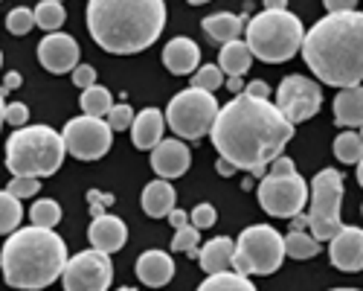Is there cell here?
<instances>
[{
  "instance_id": "obj_1",
  "label": "cell",
  "mask_w": 363,
  "mask_h": 291,
  "mask_svg": "<svg viewBox=\"0 0 363 291\" xmlns=\"http://www.w3.org/2000/svg\"><path fill=\"white\" fill-rule=\"evenodd\" d=\"M209 137L221 160L262 178L264 169L282 158L285 146L294 137V126L270 99H253L241 94L218 111Z\"/></svg>"
},
{
  "instance_id": "obj_2",
  "label": "cell",
  "mask_w": 363,
  "mask_h": 291,
  "mask_svg": "<svg viewBox=\"0 0 363 291\" xmlns=\"http://www.w3.org/2000/svg\"><path fill=\"white\" fill-rule=\"evenodd\" d=\"M302 58L328 87H354L363 82V12L320 18L302 41Z\"/></svg>"
},
{
  "instance_id": "obj_3",
  "label": "cell",
  "mask_w": 363,
  "mask_h": 291,
  "mask_svg": "<svg viewBox=\"0 0 363 291\" xmlns=\"http://www.w3.org/2000/svg\"><path fill=\"white\" fill-rule=\"evenodd\" d=\"M166 26L163 0H94L87 4V33L105 53L134 55L155 44Z\"/></svg>"
},
{
  "instance_id": "obj_4",
  "label": "cell",
  "mask_w": 363,
  "mask_h": 291,
  "mask_svg": "<svg viewBox=\"0 0 363 291\" xmlns=\"http://www.w3.org/2000/svg\"><path fill=\"white\" fill-rule=\"evenodd\" d=\"M67 265V245L55 230L21 227L0 248V268L9 288L38 291L52 285Z\"/></svg>"
},
{
  "instance_id": "obj_5",
  "label": "cell",
  "mask_w": 363,
  "mask_h": 291,
  "mask_svg": "<svg viewBox=\"0 0 363 291\" xmlns=\"http://www.w3.org/2000/svg\"><path fill=\"white\" fill-rule=\"evenodd\" d=\"M65 140L50 126H23L6 140V169L12 178H50L65 163Z\"/></svg>"
},
{
  "instance_id": "obj_6",
  "label": "cell",
  "mask_w": 363,
  "mask_h": 291,
  "mask_svg": "<svg viewBox=\"0 0 363 291\" xmlns=\"http://www.w3.org/2000/svg\"><path fill=\"white\" fill-rule=\"evenodd\" d=\"M302 41H306L302 21L294 12H288L285 4H267L264 12L250 18L245 44L259 62L279 65V62H291L302 50Z\"/></svg>"
},
{
  "instance_id": "obj_7",
  "label": "cell",
  "mask_w": 363,
  "mask_h": 291,
  "mask_svg": "<svg viewBox=\"0 0 363 291\" xmlns=\"http://www.w3.org/2000/svg\"><path fill=\"white\" fill-rule=\"evenodd\" d=\"M285 262V239L277 227L270 224H250L238 233V242L233 251V271L241 277H267L277 274Z\"/></svg>"
},
{
  "instance_id": "obj_8",
  "label": "cell",
  "mask_w": 363,
  "mask_h": 291,
  "mask_svg": "<svg viewBox=\"0 0 363 291\" xmlns=\"http://www.w3.org/2000/svg\"><path fill=\"white\" fill-rule=\"evenodd\" d=\"M218 111L221 105L216 94H203V91H195V87H186V91L172 97L166 108V126L177 134V140H201L213 131Z\"/></svg>"
},
{
  "instance_id": "obj_9",
  "label": "cell",
  "mask_w": 363,
  "mask_h": 291,
  "mask_svg": "<svg viewBox=\"0 0 363 291\" xmlns=\"http://www.w3.org/2000/svg\"><path fill=\"white\" fill-rule=\"evenodd\" d=\"M340 201H343V175L337 169H320L311 181V210L308 227L317 242H331L340 233Z\"/></svg>"
},
{
  "instance_id": "obj_10",
  "label": "cell",
  "mask_w": 363,
  "mask_h": 291,
  "mask_svg": "<svg viewBox=\"0 0 363 291\" xmlns=\"http://www.w3.org/2000/svg\"><path fill=\"white\" fill-rule=\"evenodd\" d=\"M259 204L267 216L294 219L308 204V184L299 175H264L259 181Z\"/></svg>"
},
{
  "instance_id": "obj_11",
  "label": "cell",
  "mask_w": 363,
  "mask_h": 291,
  "mask_svg": "<svg viewBox=\"0 0 363 291\" xmlns=\"http://www.w3.org/2000/svg\"><path fill=\"white\" fill-rule=\"evenodd\" d=\"M65 152H70V158L76 160H99L108 155L111 143H113V131L105 120H94V116H73L67 120L65 131Z\"/></svg>"
},
{
  "instance_id": "obj_12",
  "label": "cell",
  "mask_w": 363,
  "mask_h": 291,
  "mask_svg": "<svg viewBox=\"0 0 363 291\" xmlns=\"http://www.w3.org/2000/svg\"><path fill=\"white\" fill-rule=\"evenodd\" d=\"M279 114L291 126L296 123H306L320 111L323 105V87L314 82V79H306L299 73H291L279 82V91H277V102Z\"/></svg>"
},
{
  "instance_id": "obj_13",
  "label": "cell",
  "mask_w": 363,
  "mask_h": 291,
  "mask_svg": "<svg viewBox=\"0 0 363 291\" xmlns=\"http://www.w3.org/2000/svg\"><path fill=\"white\" fill-rule=\"evenodd\" d=\"M111 280H113L111 256L94 248L70 256L62 271L65 291H108Z\"/></svg>"
},
{
  "instance_id": "obj_14",
  "label": "cell",
  "mask_w": 363,
  "mask_h": 291,
  "mask_svg": "<svg viewBox=\"0 0 363 291\" xmlns=\"http://www.w3.org/2000/svg\"><path fill=\"white\" fill-rule=\"evenodd\" d=\"M79 41L73 35H65V33H52V35H44L41 44H38V62L44 70L50 73H70L79 67Z\"/></svg>"
},
{
  "instance_id": "obj_15",
  "label": "cell",
  "mask_w": 363,
  "mask_h": 291,
  "mask_svg": "<svg viewBox=\"0 0 363 291\" xmlns=\"http://www.w3.org/2000/svg\"><path fill=\"white\" fill-rule=\"evenodd\" d=\"M328 259L337 271H346V274L363 271V227L343 224L337 236L331 239Z\"/></svg>"
},
{
  "instance_id": "obj_16",
  "label": "cell",
  "mask_w": 363,
  "mask_h": 291,
  "mask_svg": "<svg viewBox=\"0 0 363 291\" xmlns=\"http://www.w3.org/2000/svg\"><path fill=\"white\" fill-rule=\"evenodd\" d=\"M192 163V155L186 149L184 140L177 137H169V140H160L155 149H151V169L160 181H172V178H180V175H186Z\"/></svg>"
},
{
  "instance_id": "obj_17",
  "label": "cell",
  "mask_w": 363,
  "mask_h": 291,
  "mask_svg": "<svg viewBox=\"0 0 363 291\" xmlns=\"http://www.w3.org/2000/svg\"><path fill=\"white\" fill-rule=\"evenodd\" d=\"M87 239H90V248L94 251H102V253H116L123 251V245L128 242V227L123 219L116 216H96L87 227Z\"/></svg>"
},
{
  "instance_id": "obj_18",
  "label": "cell",
  "mask_w": 363,
  "mask_h": 291,
  "mask_svg": "<svg viewBox=\"0 0 363 291\" xmlns=\"http://www.w3.org/2000/svg\"><path fill=\"white\" fill-rule=\"evenodd\" d=\"M134 271H137L140 282H145L148 288H163V285H169L172 277H174V259H172L166 251L151 248V251L140 253Z\"/></svg>"
},
{
  "instance_id": "obj_19",
  "label": "cell",
  "mask_w": 363,
  "mask_h": 291,
  "mask_svg": "<svg viewBox=\"0 0 363 291\" xmlns=\"http://www.w3.org/2000/svg\"><path fill=\"white\" fill-rule=\"evenodd\" d=\"M163 65L172 76H189L201 65V47L192 38L177 35L163 47Z\"/></svg>"
},
{
  "instance_id": "obj_20",
  "label": "cell",
  "mask_w": 363,
  "mask_h": 291,
  "mask_svg": "<svg viewBox=\"0 0 363 291\" xmlns=\"http://www.w3.org/2000/svg\"><path fill=\"white\" fill-rule=\"evenodd\" d=\"M163 128H166L163 111L160 108H143L131 123V143L140 152H148L163 140Z\"/></svg>"
},
{
  "instance_id": "obj_21",
  "label": "cell",
  "mask_w": 363,
  "mask_h": 291,
  "mask_svg": "<svg viewBox=\"0 0 363 291\" xmlns=\"http://www.w3.org/2000/svg\"><path fill=\"white\" fill-rule=\"evenodd\" d=\"M335 123L346 131L363 128V84L346 87L335 97Z\"/></svg>"
},
{
  "instance_id": "obj_22",
  "label": "cell",
  "mask_w": 363,
  "mask_h": 291,
  "mask_svg": "<svg viewBox=\"0 0 363 291\" xmlns=\"http://www.w3.org/2000/svg\"><path fill=\"white\" fill-rule=\"evenodd\" d=\"M233 251H235V245L230 236H216L206 245H201L198 262L206 274H221V271H230V265H233Z\"/></svg>"
},
{
  "instance_id": "obj_23",
  "label": "cell",
  "mask_w": 363,
  "mask_h": 291,
  "mask_svg": "<svg viewBox=\"0 0 363 291\" xmlns=\"http://www.w3.org/2000/svg\"><path fill=\"white\" fill-rule=\"evenodd\" d=\"M174 201H177V192L169 181H151L145 190H143V210L148 219H169V213L174 210Z\"/></svg>"
},
{
  "instance_id": "obj_24",
  "label": "cell",
  "mask_w": 363,
  "mask_h": 291,
  "mask_svg": "<svg viewBox=\"0 0 363 291\" xmlns=\"http://www.w3.org/2000/svg\"><path fill=\"white\" fill-rule=\"evenodd\" d=\"M253 65V55L247 50L245 41H230L221 47V55H218V70L227 76V79H241Z\"/></svg>"
},
{
  "instance_id": "obj_25",
  "label": "cell",
  "mask_w": 363,
  "mask_h": 291,
  "mask_svg": "<svg viewBox=\"0 0 363 291\" xmlns=\"http://www.w3.org/2000/svg\"><path fill=\"white\" fill-rule=\"evenodd\" d=\"M201 26H203V33L209 38L224 47L230 41H238V33L245 29V21H241V15H233V12H218V15L203 18Z\"/></svg>"
},
{
  "instance_id": "obj_26",
  "label": "cell",
  "mask_w": 363,
  "mask_h": 291,
  "mask_svg": "<svg viewBox=\"0 0 363 291\" xmlns=\"http://www.w3.org/2000/svg\"><path fill=\"white\" fill-rule=\"evenodd\" d=\"M79 105H82L84 116H94V120H102V116H108V114H111V108H113V97H111L108 87L94 84V87H87V91H82Z\"/></svg>"
},
{
  "instance_id": "obj_27",
  "label": "cell",
  "mask_w": 363,
  "mask_h": 291,
  "mask_svg": "<svg viewBox=\"0 0 363 291\" xmlns=\"http://www.w3.org/2000/svg\"><path fill=\"white\" fill-rule=\"evenodd\" d=\"M198 291H256V285L250 282V277H241L235 271H221V274H209Z\"/></svg>"
},
{
  "instance_id": "obj_28",
  "label": "cell",
  "mask_w": 363,
  "mask_h": 291,
  "mask_svg": "<svg viewBox=\"0 0 363 291\" xmlns=\"http://www.w3.org/2000/svg\"><path fill=\"white\" fill-rule=\"evenodd\" d=\"M33 15H35V26H41L47 35H52L55 29H62V23H65V6L58 4V0H41V4L33 9Z\"/></svg>"
},
{
  "instance_id": "obj_29",
  "label": "cell",
  "mask_w": 363,
  "mask_h": 291,
  "mask_svg": "<svg viewBox=\"0 0 363 291\" xmlns=\"http://www.w3.org/2000/svg\"><path fill=\"white\" fill-rule=\"evenodd\" d=\"M285 239V256L291 259H314L320 253V242L311 233H288Z\"/></svg>"
},
{
  "instance_id": "obj_30",
  "label": "cell",
  "mask_w": 363,
  "mask_h": 291,
  "mask_svg": "<svg viewBox=\"0 0 363 291\" xmlns=\"http://www.w3.org/2000/svg\"><path fill=\"white\" fill-rule=\"evenodd\" d=\"M335 158L340 160V163H360L363 160V137L360 134H354V131H343V134H337V140H335Z\"/></svg>"
},
{
  "instance_id": "obj_31",
  "label": "cell",
  "mask_w": 363,
  "mask_h": 291,
  "mask_svg": "<svg viewBox=\"0 0 363 291\" xmlns=\"http://www.w3.org/2000/svg\"><path fill=\"white\" fill-rule=\"evenodd\" d=\"M29 221H33V227H47L52 230L58 221H62V207H58V201L52 198H38L33 204V210H29Z\"/></svg>"
},
{
  "instance_id": "obj_32",
  "label": "cell",
  "mask_w": 363,
  "mask_h": 291,
  "mask_svg": "<svg viewBox=\"0 0 363 291\" xmlns=\"http://www.w3.org/2000/svg\"><path fill=\"white\" fill-rule=\"evenodd\" d=\"M21 219H23V207H21V201L18 198H12L6 190L0 192V233H15V227L21 224Z\"/></svg>"
},
{
  "instance_id": "obj_33",
  "label": "cell",
  "mask_w": 363,
  "mask_h": 291,
  "mask_svg": "<svg viewBox=\"0 0 363 291\" xmlns=\"http://www.w3.org/2000/svg\"><path fill=\"white\" fill-rule=\"evenodd\" d=\"M192 87L203 94H216L218 87H224V73L218 70V65H203L192 73Z\"/></svg>"
},
{
  "instance_id": "obj_34",
  "label": "cell",
  "mask_w": 363,
  "mask_h": 291,
  "mask_svg": "<svg viewBox=\"0 0 363 291\" xmlns=\"http://www.w3.org/2000/svg\"><path fill=\"white\" fill-rule=\"evenodd\" d=\"M172 251L174 253H186V256H198V251H201V230H195L192 224L180 227L174 233V239H172Z\"/></svg>"
},
{
  "instance_id": "obj_35",
  "label": "cell",
  "mask_w": 363,
  "mask_h": 291,
  "mask_svg": "<svg viewBox=\"0 0 363 291\" xmlns=\"http://www.w3.org/2000/svg\"><path fill=\"white\" fill-rule=\"evenodd\" d=\"M33 26H35V15H33V9H26V6H15L6 15V29L12 35H26Z\"/></svg>"
},
{
  "instance_id": "obj_36",
  "label": "cell",
  "mask_w": 363,
  "mask_h": 291,
  "mask_svg": "<svg viewBox=\"0 0 363 291\" xmlns=\"http://www.w3.org/2000/svg\"><path fill=\"white\" fill-rule=\"evenodd\" d=\"M134 108L131 105H125V102H119V105H113L111 108V114H108V126H111V131H125V128H131V123H134Z\"/></svg>"
},
{
  "instance_id": "obj_37",
  "label": "cell",
  "mask_w": 363,
  "mask_h": 291,
  "mask_svg": "<svg viewBox=\"0 0 363 291\" xmlns=\"http://www.w3.org/2000/svg\"><path fill=\"white\" fill-rule=\"evenodd\" d=\"M38 190H41V181H38V178H12L9 187H6V192H9L12 198H18V201L38 195Z\"/></svg>"
},
{
  "instance_id": "obj_38",
  "label": "cell",
  "mask_w": 363,
  "mask_h": 291,
  "mask_svg": "<svg viewBox=\"0 0 363 291\" xmlns=\"http://www.w3.org/2000/svg\"><path fill=\"white\" fill-rule=\"evenodd\" d=\"M216 221H218V213H216L213 204H198V207L192 210V216H189V224L195 230H209Z\"/></svg>"
},
{
  "instance_id": "obj_39",
  "label": "cell",
  "mask_w": 363,
  "mask_h": 291,
  "mask_svg": "<svg viewBox=\"0 0 363 291\" xmlns=\"http://www.w3.org/2000/svg\"><path fill=\"white\" fill-rule=\"evenodd\" d=\"M26 120H29V108H26L23 102H12V105H6L4 123L15 126V128H23V126H26Z\"/></svg>"
},
{
  "instance_id": "obj_40",
  "label": "cell",
  "mask_w": 363,
  "mask_h": 291,
  "mask_svg": "<svg viewBox=\"0 0 363 291\" xmlns=\"http://www.w3.org/2000/svg\"><path fill=\"white\" fill-rule=\"evenodd\" d=\"M73 84L82 87V91L94 87V84H96V70H94V65H79V67L73 70Z\"/></svg>"
},
{
  "instance_id": "obj_41",
  "label": "cell",
  "mask_w": 363,
  "mask_h": 291,
  "mask_svg": "<svg viewBox=\"0 0 363 291\" xmlns=\"http://www.w3.org/2000/svg\"><path fill=\"white\" fill-rule=\"evenodd\" d=\"M87 201H90V216H105V207H108V204H113V198L111 195H102L99 190H90L87 192Z\"/></svg>"
},
{
  "instance_id": "obj_42",
  "label": "cell",
  "mask_w": 363,
  "mask_h": 291,
  "mask_svg": "<svg viewBox=\"0 0 363 291\" xmlns=\"http://www.w3.org/2000/svg\"><path fill=\"white\" fill-rule=\"evenodd\" d=\"M294 172H296V166H294V160L285 158V155L270 163V175H294Z\"/></svg>"
},
{
  "instance_id": "obj_43",
  "label": "cell",
  "mask_w": 363,
  "mask_h": 291,
  "mask_svg": "<svg viewBox=\"0 0 363 291\" xmlns=\"http://www.w3.org/2000/svg\"><path fill=\"white\" fill-rule=\"evenodd\" d=\"M343 12H354L352 0H328L325 4V15H343Z\"/></svg>"
},
{
  "instance_id": "obj_44",
  "label": "cell",
  "mask_w": 363,
  "mask_h": 291,
  "mask_svg": "<svg viewBox=\"0 0 363 291\" xmlns=\"http://www.w3.org/2000/svg\"><path fill=\"white\" fill-rule=\"evenodd\" d=\"M245 94L253 97V99H267V97H270V87H267L262 79H256V82H250V84L245 87Z\"/></svg>"
},
{
  "instance_id": "obj_45",
  "label": "cell",
  "mask_w": 363,
  "mask_h": 291,
  "mask_svg": "<svg viewBox=\"0 0 363 291\" xmlns=\"http://www.w3.org/2000/svg\"><path fill=\"white\" fill-rule=\"evenodd\" d=\"M18 87H21V76H18V73H6L4 87H0V97H6L9 91H18Z\"/></svg>"
},
{
  "instance_id": "obj_46",
  "label": "cell",
  "mask_w": 363,
  "mask_h": 291,
  "mask_svg": "<svg viewBox=\"0 0 363 291\" xmlns=\"http://www.w3.org/2000/svg\"><path fill=\"white\" fill-rule=\"evenodd\" d=\"M169 221H172L174 230H180V227H186V224H189V216H186L184 210H177V207H174V210L169 213Z\"/></svg>"
},
{
  "instance_id": "obj_47",
  "label": "cell",
  "mask_w": 363,
  "mask_h": 291,
  "mask_svg": "<svg viewBox=\"0 0 363 291\" xmlns=\"http://www.w3.org/2000/svg\"><path fill=\"white\" fill-rule=\"evenodd\" d=\"M308 230V216L306 213H299L291 219V233H306Z\"/></svg>"
},
{
  "instance_id": "obj_48",
  "label": "cell",
  "mask_w": 363,
  "mask_h": 291,
  "mask_svg": "<svg viewBox=\"0 0 363 291\" xmlns=\"http://www.w3.org/2000/svg\"><path fill=\"white\" fill-rule=\"evenodd\" d=\"M224 87H227L230 94L241 97V91H245V82H241V79H224Z\"/></svg>"
},
{
  "instance_id": "obj_49",
  "label": "cell",
  "mask_w": 363,
  "mask_h": 291,
  "mask_svg": "<svg viewBox=\"0 0 363 291\" xmlns=\"http://www.w3.org/2000/svg\"><path fill=\"white\" fill-rule=\"evenodd\" d=\"M233 172H235V166H233V163H227V160H221V158H218V175H224V178H230V175H233Z\"/></svg>"
},
{
  "instance_id": "obj_50",
  "label": "cell",
  "mask_w": 363,
  "mask_h": 291,
  "mask_svg": "<svg viewBox=\"0 0 363 291\" xmlns=\"http://www.w3.org/2000/svg\"><path fill=\"white\" fill-rule=\"evenodd\" d=\"M4 114H6V102H4V97H0V126H4Z\"/></svg>"
},
{
  "instance_id": "obj_51",
  "label": "cell",
  "mask_w": 363,
  "mask_h": 291,
  "mask_svg": "<svg viewBox=\"0 0 363 291\" xmlns=\"http://www.w3.org/2000/svg\"><path fill=\"white\" fill-rule=\"evenodd\" d=\"M357 184H360V187H363V160H360V163H357Z\"/></svg>"
},
{
  "instance_id": "obj_52",
  "label": "cell",
  "mask_w": 363,
  "mask_h": 291,
  "mask_svg": "<svg viewBox=\"0 0 363 291\" xmlns=\"http://www.w3.org/2000/svg\"><path fill=\"white\" fill-rule=\"evenodd\" d=\"M328 291H360V288H328Z\"/></svg>"
},
{
  "instance_id": "obj_53",
  "label": "cell",
  "mask_w": 363,
  "mask_h": 291,
  "mask_svg": "<svg viewBox=\"0 0 363 291\" xmlns=\"http://www.w3.org/2000/svg\"><path fill=\"white\" fill-rule=\"evenodd\" d=\"M116 291H137V288H131V285H123V288H116Z\"/></svg>"
},
{
  "instance_id": "obj_54",
  "label": "cell",
  "mask_w": 363,
  "mask_h": 291,
  "mask_svg": "<svg viewBox=\"0 0 363 291\" xmlns=\"http://www.w3.org/2000/svg\"><path fill=\"white\" fill-rule=\"evenodd\" d=\"M0 65H4V53H0Z\"/></svg>"
},
{
  "instance_id": "obj_55",
  "label": "cell",
  "mask_w": 363,
  "mask_h": 291,
  "mask_svg": "<svg viewBox=\"0 0 363 291\" xmlns=\"http://www.w3.org/2000/svg\"><path fill=\"white\" fill-rule=\"evenodd\" d=\"M360 137H363V128H360Z\"/></svg>"
}]
</instances>
